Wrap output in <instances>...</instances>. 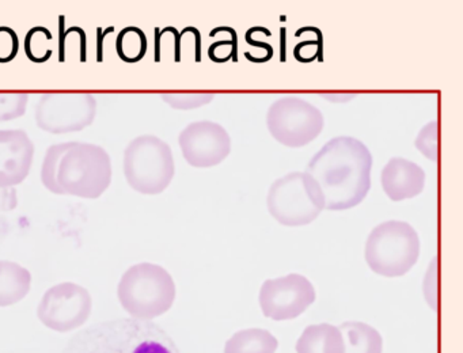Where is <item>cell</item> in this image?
I'll return each instance as SVG.
<instances>
[{
    "label": "cell",
    "mask_w": 463,
    "mask_h": 353,
    "mask_svg": "<svg viewBox=\"0 0 463 353\" xmlns=\"http://www.w3.org/2000/svg\"><path fill=\"white\" fill-rule=\"evenodd\" d=\"M373 155L359 138L337 136L308 162L306 173L317 182L327 211L359 205L371 189Z\"/></svg>",
    "instance_id": "cell-1"
},
{
    "label": "cell",
    "mask_w": 463,
    "mask_h": 353,
    "mask_svg": "<svg viewBox=\"0 0 463 353\" xmlns=\"http://www.w3.org/2000/svg\"><path fill=\"white\" fill-rule=\"evenodd\" d=\"M42 182L53 195L101 197L112 184L110 155L93 143L53 144L43 160Z\"/></svg>",
    "instance_id": "cell-2"
},
{
    "label": "cell",
    "mask_w": 463,
    "mask_h": 353,
    "mask_svg": "<svg viewBox=\"0 0 463 353\" xmlns=\"http://www.w3.org/2000/svg\"><path fill=\"white\" fill-rule=\"evenodd\" d=\"M61 353H183L153 320L115 318L77 331Z\"/></svg>",
    "instance_id": "cell-3"
},
{
    "label": "cell",
    "mask_w": 463,
    "mask_h": 353,
    "mask_svg": "<svg viewBox=\"0 0 463 353\" xmlns=\"http://www.w3.org/2000/svg\"><path fill=\"white\" fill-rule=\"evenodd\" d=\"M175 282L161 265L140 262L124 272L118 298L124 311L135 320H154L175 304Z\"/></svg>",
    "instance_id": "cell-4"
},
{
    "label": "cell",
    "mask_w": 463,
    "mask_h": 353,
    "mask_svg": "<svg viewBox=\"0 0 463 353\" xmlns=\"http://www.w3.org/2000/svg\"><path fill=\"white\" fill-rule=\"evenodd\" d=\"M419 255L420 238L416 230L400 220L376 225L365 242V262L379 276H403L416 265Z\"/></svg>",
    "instance_id": "cell-5"
},
{
    "label": "cell",
    "mask_w": 463,
    "mask_h": 353,
    "mask_svg": "<svg viewBox=\"0 0 463 353\" xmlns=\"http://www.w3.org/2000/svg\"><path fill=\"white\" fill-rule=\"evenodd\" d=\"M175 173L172 148L158 136H137L124 151V174L135 192L159 195L172 184Z\"/></svg>",
    "instance_id": "cell-6"
},
{
    "label": "cell",
    "mask_w": 463,
    "mask_h": 353,
    "mask_svg": "<svg viewBox=\"0 0 463 353\" xmlns=\"http://www.w3.org/2000/svg\"><path fill=\"white\" fill-rule=\"evenodd\" d=\"M267 206L280 224L288 227L310 224L325 209L321 190L306 171L276 179L268 192Z\"/></svg>",
    "instance_id": "cell-7"
},
{
    "label": "cell",
    "mask_w": 463,
    "mask_h": 353,
    "mask_svg": "<svg viewBox=\"0 0 463 353\" xmlns=\"http://www.w3.org/2000/svg\"><path fill=\"white\" fill-rule=\"evenodd\" d=\"M267 127L279 143L289 148H300L321 135L324 114L303 98L283 97L268 109Z\"/></svg>",
    "instance_id": "cell-8"
},
{
    "label": "cell",
    "mask_w": 463,
    "mask_h": 353,
    "mask_svg": "<svg viewBox=\"0 0 463 353\" xmlns=\"http://www.w3.org/2000/svg\"><path fill=\"white\" fill-rule=\"evenodd\" d=\"M97 100L89 92H48L36 106L37 125L45 132H80L93 124Z\"/></svg>",
    "instance_id": "cell-9"
},
{
    "label": "cell",
    "mask_w": 463,
    "mask_h": 353,
    "mask_svg": "<svg viewBox=\"0 0 463 353\" xmlns=\"http://www.w3.org/2000/svg\"><path fill=\"white\" fill-rule=\"evenodd\" d=\"M90 292L77 282H61L43 295L37 307L40 322L56 333H69L82 328L91 315Z\"/></svg>",
    "instance_id": "cell-10"
},
{
    "label": "cell",
    "mask_w": 463,
    "mask_h": 353,
    "mask_svg": "<svg viewBox=\"0 0 463 353\" xmlns=\"http://www.w3.org/2000/svg\"><path fill=\"white\" fill-rule=\"evenodd\" d=\"M316 301V290L299 273L265 280L260 291V306L265 317L288 320L299 317Z\"/></svg>",
    "instance_id": "cell-11"
},
{
    "label": "cell",
    "mask_w": 463,
    "mask_h": 353,
    "mask_svg": "<svg viewBox=\"0 0 463 353\" xmlns=\"http://www.w3.org/2000/svg\"><path fill=\"white\" fill-rule=\"evenodd\" d=\"M181 151L189 165L207 168L219 165L232 151V138L218 122L203 119L184 128L178 138Z\"/></svg>",
    "instance_id": "cell-12"
},
{
    "label": "cell",
    "mask_w": 463,
    "mask_h": 353,
    "mask_svg": "<svg viewBox=\"0 0 463 353\" xmlns=\"http://www.w3.org/2000/svg\"><path fill=\"white\" fill-rule=\"evenodd\" d=\"M34 144L23 129H0V187L23 184L31 173Z\"/></svg>",
    "instance_id": "cell-13"
},
{
    "label": "cell",
    "mask_w": 463,
    "mask_h": 353,
    "mask_svg": "<svg viewBox=\"0 0 463 353\" xmlns=\"http://www.w3.org/2000/svg\"><path fill=\"white\" fill-rule=\"evenodd\" d=\"M381 184L390 200H408L424 190L425 171L405 157H392L382 168Z\"/></svg>",
    "instance_id": "cell-14"
},
{
    "label": "cell",
    "mask_w": 463,
    "mask_h": 353,
    "mask_svg": "<svg viewBox=\"0 0 463 353\" xmlns=\"http://www.w3.org/2000/svg\"><path fill=\"white\" fill-rule=\"evenodd\" d=\"M32 273L14 261L0 260V307H10L26 298Z\"/></svg>",
    "instance_id": "cell-15"
},
{
    "label": "cell",
    "mask_w": 463,
    "mask_h": 353,
    "mask_svg": "<svg viewBox=\"0 0 463 353\" xmlns=\"http://www.w3.org/2000/svg\"><path fill=\"white\" fill-rule=\"evenodd\" d=\"M344 339L338 326L330 323L307 326L297 342V353H344Z\"/></svg>",
    "instance_id": "cell-16"
},
{
    "label": "cell",
    "mask_w": 463,
    "mask_h": 353,
    "mask_svg": "<svg viewBox=\"0 0 463 353\" xmlns=\"http://www.w3.org/2000/svg\"><path fill=\"white\" fill-rule=\"evenodd\" d=\"M344 339V353H382L383 339L373 326L349 320L338 326Z\"/></svg>",
    "instance_id": "cell-17"
},
{
    "label": "cell",
    "mask_w": 463,
    "mask_h": 353,
    "mask_svg": "<svg viewBox=\"0 0 463 353\" xmlns=\"http://www.w3.org/2000/svg\"><path fill=\"white\" fill-rule=\"evenodd\" d=\"M279 342L264 329L240 330L226 342L224 353H276Z\"/></svg>",
    "instance_id": "cell-18"
},
{
    "label": "cell",
    "mask_w": 463,
    "mask_h": 353,
    "mask_svg": "<svg viewBox=\"0 0 463 353\" xmlns=\"http://www.w3.org/2000/svg\"><path fill=\"white\" fill-rule=\"evenodd\" d=\"M147 35L140 27H124L116 40L118 57L126 62H137L147 53Z\"/></svg>",
    "instance_id": "cell-19"
},
{
    "label": "cell",
    "mask_w": 463,
    "mask_h": 353,
    "mask_svg": "<svg viewBox=\"0 0 463 353\" xmlns=\"http://www.w3.org/2000/svg\"><path fill=\"white\" fill-rule=\"evenodd\" d=\"M51 43H52V33L47 27H33L26 33L25 43H24L26 56L33 62H48L53 54Z\"/></svg>",
    "instance_id": "cell-20"
},
{
    "label": "cell",
    "mask_w": 463,
    "mask_h": 353,
    "mask_svg": "<svg viewBox=\"0 0 463 353\" xmlns=\"http://www.w3.org/2000/svg\"><path fill=\"white\" fill-rule=\"evenodd\" d=\"M29 95L25 92H0V121H12L26 113Z\"/></svg>",
    "instance_id": "cell-21"
},
{
    "label": "cell",
    "mask_w": 463,
    "mask_h": 353,
    "mask_svg": "<svg viewBox=\"0 0 463 353\" xmlns=\"http://www.w3.org/2000/svg\"><path fill=\"white\" fill-rule=\"evenodd\" d=\"M213 98L215 95L208 92H170V94L162 95V100L167 105L180 110H189V109L208 105Z\"/></svg>",
    "instance_id": "cell-22"
},
{
    "label": "cell",
    "mask_w": 463,
    "mask_h": 353,
    "mask_svg": "<svg viewBox=\"0 0 463 353\" xmlns=\"http://www.w3.org/2000/svg\"><path fill=\"white\" fill-rule=\"evenodd\" d=\"M417 151L421 152L425 157L436 162L438 160V121L428 122L414 140Z\"/></svg>",
    "instance_id": "cell-23"
},
{
    "label": "cell",
    "mask_w": 463,
    "mask_h": 353,
    "mask_svg": "<svg viewBox=\"0 0 463 353\" xmlns=\"http://www.w3.org/2000/svg\"><path fill=\"white\" fill-rule=\"evenodd\" d=\"M295 59L299 62H311L318 59L324 62V34H318L316 38H305L300 41L294 49Z\"/></svg>",
    "instance_id": "cell-24"
},
{
    "label": "cell",
    "mask_w": 463,
    "mask_h": 353,
    "mask_svg": "<svg viewBox=\"0 0 463 353\" xmlns=\"http://www.w3.org/2000/svg\"><path fill=\"white\" fill-rule=\"evenodd\" d=\"M208 56L213 62H226L230 59L232 62H238V35L237 32H232V37L227 40H219L213 43L208 49Z\"/></svg>",
    "instance_id": "cell-25"
},
{
    "label": "cell",
    "mask_w": 463,
    "mask_h": 353,
    "mask_svg": "<svg viewBox=\"0 0 463 353\" xmlns=\"http://www.w3.org/2000/svg\"><path fill=\"white\" fill-rule=\"evenodd\" d=\"M20 51V38L9 26H0V62H9Z\"/></svg>",
    "instance_id": "cell-26"
},
{
    "label": "cell",
    "mask_w": 463,
    "mask_h": 353,
    "mask_svg": "<svg viewBox=\"0 0 463 353\" xmlns=\"http://www.w3.org/2000/svg\"><path fill=\"white\" fill-rule=\"evenodd\" d=\"M436 262H438V258H433L432 262L430 263V268H428L427 276H425L424 280V295L425 299H427L428 304H430V309L436 310V301H438V266H436Z\"/></svg>",
    "instance_id": "cell-27"
},
{
    "label": "cell",
    "mask_w": 463,
    "mask_h": 353,
    "mask_svg": "<svg viewBox=\"0 0 463 353\" xmlns=\"http://www.w3.org/2000/svg\"><path fill=\"white\" fill-rule=\"evenodd\" d=\"M18 198L17 192L12 187H0V211H12L17 206Z\"/></svg>",
    "instance_id": "cell-28"
},
{
    "label": "cell",
    "mask_w": 463,
    "mask_h": 353,
    "mask_svg": "<svg viewBox=\"0 0 463 353\" xmlns=\"http://www.w3.org/2000/svg\"><path fill=\"white\" fill-rule=\"evenodd\" d=\"M245 41L249 43L250 46H257V48L261 49L262 54H264L265 59L269 62L270 59L273 57V46L270 45V43H265V41L262 40H257V38L251 37L250 34H249L248 32H246L245 34Z\"/></svg>",
    "instance_id": "cell-29"
},
{
    "label": "cell",
    "mask_w": 463,
    "mask_h": 353,
    "mask_svg": "<svg viewBox=\"0 0 463 353\" xmlns=\"http://www.w3.org/2000/svg\"><path fill=\"white\" fill-rule=\"evenodd\" d=\"M113 30H115L113 26L107 27V29H101V27L97 29V38H99L97 40V62H104V40Z\"/></svg>",
    "instance_id": "cell-30"
},
{
    "label": "cell",
    "mask_w": 463,
    "mask_h": 353,
    "mask_svg": "<svg viewBox=\"0 0 463 353\" xmlns=\"http://www.w3.org/2000/svg\"><path fill=\"white\" fill-rule=\"evenodd\" d=\"M59 24H61V29H59V62H66V37L67 32L64 30V15H61V19H59Z\"/></svg>",
    "instance_id": "cell-31"
},
{
    "label": "cell",
    "mask_w": 463,
    "mask_h": 353,
    "mask_svg": "<svg viewBox=\"0 0 463 353\" xmlns=\"http://www.w3.org/2000/svg\"><path fill=\"white\" fill-rule=\"evenodd\" d=\"M286 34H287L286 27H281V30H280V43H281V45H280V49H281L280 60L283 62H286Z\"/></svg>",
    "instance_id": "cell-32"
}]
</instances>
